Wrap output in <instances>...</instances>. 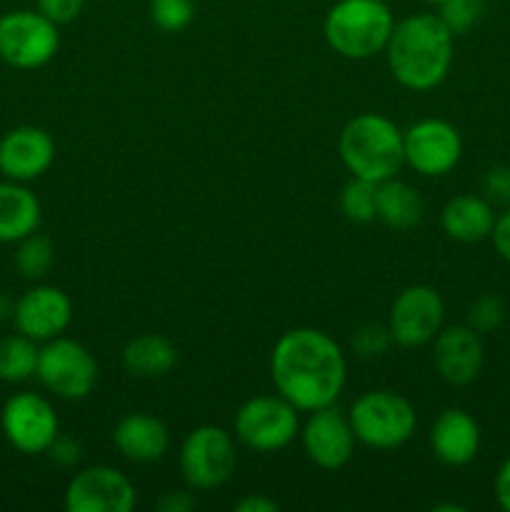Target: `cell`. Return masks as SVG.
<instances>
[{
    "label": "cell",
    "mask_w": 510,
    "mask_h": 512,
    "mask_svg": "<svg viewBox=\"0 0 510 512\" xmlns=\"http://www.w3.org/2000/svg\"><path fill=\"white\" fill-rule=\"evenodd\" d=\"M60 48L58 25L38 10L0 15V60L18 70L48 65Z\"/></svg>",
    "instance_id": "obj_9"
},
{
    "label": "cell",
    "mask_w": 510,
    "mask_h": 512,
    "mask_svg": "<svg viewBox=\"0 0 510 512\" xmlns=\"http://www.w3.org/2000/svg\"><path fill=\"white\" fill-rule=\"evenodd\" d=\"M485 13V0H445L438 8L440 20L453 35H463L478 25Z\"/></svg>",
    "instance_id": "obj_29"
},
{
    "label": "cell",
    "mask_w": 510,
    "mask_h": 512,
    "mask_svg": "<svg viewBox=\"0 0 510 512\" xmlns=\"http://www.w3.org/2000/svg\"><path fill=\"white\" fill-rule=\"evenodd\" d=\"M85 0H35V10L55 25H68L83 13Z\"/></svg>",
    "instance_id": "obj_31"
},
{
    "label": "cell",
    "mask_w": 510,
    "mask_h": 512,
    "mask_svg": "<svg viewBox=\"0 0 510 512\" xmlns=\"http://www.w3.org/2000/svg\"><path fill=\"white\" fill-rule=\"evenodd\" d=\"M73 320V303L55 285H35L15 300V330L35 343L60 338Z\"/></svg>",
    "instance_id": "obj_15"
},
{
    "label": "cell",
    "mask_w": 510,
    "mask_h": 512,
    "mask_svg": "<svg viewBox=\"0 0 510 512\" xmlns=\"http://www.w3.org/2000/svg\"><path fill=\"white\" fill-rule=\"evenodd\" d=\"M13 310L15 303L8 298V295L0 293V320H13Z\"/></svg>",
    "instance_id": "obj_38"
},
{
    "label": "cell",
    "mask_w": 510,
    "mask_h": 512,
    "mask_svg": "<svg viewBox=\"0 0 510 512\" xmlns=\"http://www.w3.org/2000/svg\"><path fill=\"white\" fill-rule=\"evenodd\" d=\"M63 503L68 512H130L138 503V490L120 470L90 465L70 478Z\"/></svg>",
    "instance_id": "obj_13"
},
{
    "label": "cell",
    "mask_w": 510,
    "mask_h": 512,
    "mask_svg": "<svg viewBox=\"0 0 510 512\" xmlns=\"http://www.w3.org/2000/svg\"><path fill=\"white\" fill-rule=\"evenodd\" d=\"M35 378L55 398L85 400L98 385L100 370L83 343L60 335L40 345Z\"/></svg>",
    "instance_id": "obj_7"
},
{
    "label": "cell",
    "mask_w": 510,
    "mask_h": 512,
    "mask_svg": "<svg viewBox=\"0 0 510 512\" xmlns=\"http://www.w3.org/2000/svg\"><path fill=\"white\" fill-rule=\"evenodd\" d=\"M238 512H278L280 505L268 495H245L240 503H235Z\"/></svg>",
    "instance_id": "obj_37"
},
{
    "label": "cell",
    "mask_w": 510,
    "mask_h": 512,
    "mask_svg": "<svg viewBox=\"0 0 510 512\" xmlns=\"http://www.w3.org/2000/svg\"><path fill=\"white\" fill-rule=\"evenodd\" d=\"M270 380L275 393L300 413L335 405L348 380L343 348L318 328H295L278 338L270 353Z\"/></svg>",
    "instance_id": "obj_1"
},
{
    "label": "cell",
    "mask_w": 510,
    "mask_h": 512,
    "mask_svg": "<svg viewBox=\"0 0 510 512\" xmlns=\"http://www.w3.org/2000/svg\"><path fill=\"white\" fill-rule=\"evenodd\" d=\"M483 193L490 203L510 205V165H493L485 173Z\"/></svg>",
    "instance_id": "obj_32"
},
{
    "label": "cell",
    "mask_w": 510,
    "mask_h": 512,
    "mask_svg": "<svg viewBox=\"0 0 510 512\" xmlns=\"http://www.w3.org/2000/svg\"><path fill=\"white\" fill-rule=\"evenodd\" d=\"M493 490H495V500L505 512H510V458L503 460V465L498 468L493 480Z\"/></svg>",
    "instance_id": "obj_36"
},
{
    "label": "cell",
    "mask_w": 510,
    "mask_h": 512,
    "mask_svg": "<svg viewBox=\"0 0 510 512\" xmlns=\"http://www.w3.org/2000/svg\"><path fill=\"white\" fill-rule=\"evenodd\" d=\"M55 263V245L48 235L30 233L23 240H18V250H15V268L23 278L40 280L50 273Z\"/></svg>",
    "instance_id": "obj_25"
},
{
    "label": "cell",
    "mask_w": 510,
    "mask_h": 512,
    "mask_svg": "<svg viewBox=\"0 0 510 512\" xmlns=\"http://www.w3.org/2000/svg\"><path fill=\"white\" fill-rule=\"evenodd\" d=\"M338 153L350 175L383 183L405 165L403 130L380 113H360L340 130Z\"/></svg>",
    "instance_id": "obj_3"
},
{
    "label": "cell",
    "mask_w": 510,
    "mask_h": 512,
    "mask_svg": "<svg viewBox=\"0 0 510 512\" xmlns=\"http://www.w3.org/2000/svg\"><path fill=\"white\" fill-rule=\"evenodd\" d=\"M453 43L455 35L438 13H413L395 20L385 45L390 75L415 93L438 88L453 65Z\"/></svg>",
    "instance_id": "obj_2"
},
{
    "label": "cell",
    "mask_w": 510,
    "mask_h": 512,
    "mask_svg": "<svg viewBox=\"0 0 510 512\" xmlns=\"http://www.w3.org/2000/svg\"><path fill=\"white\" fill-rule=\"evenodd\" d=\"M38 353V343L23 333L0 338V380L10 385H18L35 378Z\"/></svg>",
    "instance_id": "obj_24"
},
{
    "label": "cell",
    "mask_w": 510,
    "mask_h": 512,
    "mask_svg": "<svg viewBox=\"0 0 510 512\" xmlns=\"http://www.w3.org/2000/svg\"><path fill=\"white\" fill-rule=\"evenodd\" d=\"M390 345H393V338H390L388 325L380 323L360 325L353 333V338H350V348H353V353L363 360L383 358V355L388 353Z\"/></svg>",
    "instance_id": "obj_30"
},
{
    "label": "cell",
    "mask_w": 510,
    "mask_h": 512,
    "mask_svg": "<svg viewBox=\"0 0 510 512\" xmlns=\"http://www.w3.org/2000/svg\"><path fill=\"white\" fill-rule=\"evenodd\" d=\"M433 365L440 378L453 388L470 385L483 373V335L468 325H448L433 340Z\"/></svg>",
    "instance_id": "obj_16"
},
{
    "label": "cell",
    "mask_w": 510,
    "mask_h": 512,
    "mask_svg": "<svg viewBox=\"0 0 510 512\" xmlns=\"http://www.w3.org/2000/svg\"><path fill=\"white\" fill-rule=\"evenodd\" d=\"M490 240H493V248L505 263H510V205H505V210L500 215H495L493 233H490Z\"/></svg>",
    "instance_id": "obj_34"
},
{
    "label": "cell",
    "mask_w": 510,
    "mask_h": 512,
    "mask_svg": "<svg viewBox=\"0 0 510 512\" xmlns=\"http://www.w3.org/2000/svg\"><path fill=\"white\" fill-rule=\"evenodd\" d=\"M423 195L398 175L378 183V220L393 230H410L423 220Z\"/></svg>",
    "instance_id": "obj_23"
},
{
    "label": "cell",
    "mask_w": 510,
    "mask_h": 512,
    "mask_svg": "<svg viewBox=\"0 0 510 512\" xmlns=\"http://www.w3.org/2000/svg\"><path fill=\"white\" fill-rule=\"evenodd\" d=\"M48 458L53 460L55 465H60V468H75V465L80 463V458H83V450H80L78 440L68 438V435H58V438L50 443Z\"/></svg>",
    "instance_id": "obj_33"
},
{
    "label": "cell",
    "mask_w": 510,
    "mask_h": 512,
    "mask_svg": "<svg viewBox=\"0 0 510 512\" xmlns=\"http://www.w3.org/2000/svg\"><path fill=\"white\" fill-rule=\"evenodd\" d=\"M358 443L373 450H398L413 438L418 415L410 400L395 390H368L348 410Z\"/></svg>",
    "instance_id": "obj_5"
},
{
    "label": "cell",
    "mask_w": 510,
    "mask_h": 512,
    "mask_svg": "<svg viewBox=\"0 0 510 512\" xmlns=\"http://www.w3.org/2000/svg\"><path fill=\"white\" fill-rule=\"evenodd\" d=\"M43 220V208L33 190L25 183L5 178L0 183V243H18L35 233Z\"/></svg>",
    "instance_id": "obj_21"
},
{
    "label": "cell",
    "mask_w": 510,
    "mask_h": 512,
    "mask_svg": "<svg viewBox=\"0 0 510 512\" xmlns=\"http://www.w3.org/2000/svg\"><path fill=\"white\" fill-rule=\"evenodd\" d=\"M300 410L283 395H255L233 418V433L253 453H278L300 435Z\"/></svg>",
    "instance_id": "obj_6"
},
{
    "label": "cell",
    "mask_w": 510,
    "mask_h": 512,
    "mask_svg": "<svg viewBox=\"0 0 510 512\" xmlns=\"http://www.w3.org/2000/svg\"><path fill=\"white\" fill-rule=\"evenodd\" d=\"M195 508V498L188 490H168L163 498L158 500V510L163 512H188Z\"/></svg>",
    "instance_id": "obj_35"
},
{
    "label": "cell",
    "mask_w": 510,
    "mask_h": 512,
    "mask_svg": "<svg viewBox=\"0 0 510 512\" xmlns=\"http://www.w3.org/2000/svg\"><path fill=\"white\" fill-rule=\"evenodd\" d=\"M423 5H433V8H440V5L445 3V0H420Z\"/></svg>",
    "instance_id": "obj_39"
},
{
    "label": "cell",
    "mask_w": 510,
    "mask_h": 512,
    "mask_svg": "<svg viewBox=\"0 0 510 512\" xmlns=\"http://www.w3.org/2000/svg\"><path fill=\"white\" fill-rule=\"evenodd\" d=\"M55 160V143L48 130L20 125L0 138V173L15 183H30L48 173Z\"/></svg>",
    "instance_id": "obj_17"
},
{
    "label": "cell",
    "mask_w": 510,
    "mask_h": 512,
    "mask_svg": "<svg viewBox=\"0 0 510 512\" xmlns=\"http://www.w3.org/2000/svg\"><path fill=\"white\" fill-rule=\"evenodd\" d=\"M505 315H508V308H505L503 298H498L493 293H485L470 303L465 325L473 328L478 335H490L503 328Z\"/></svg>",
    "instance_id": "obj_27"
},
{
    "label": "cell",
    "mask_w": 510,
    "mask_h": 512,
    "mask_svg": "<svg viewBox=\"0 0 510 512\" xmlns=\"http://www.w3.org/2000/svg\"><path fill=\"white\" fill-rule=\"evenodd\" d=\"M0 430L18 453L43 455L60 435L58 413L43 395L15 393L13 398L5 400L3 413H0Z\"/></svg>",
    "instance_id": "obj_11"
},
{
    "label": "cell",
    "mask_w": 510,
    "mask_h": 512,
    "mask_svg": "<svg viewBox=\"0 0 510 512\" xmlns=\"http://www.w3.org/2000/svg\"><path fill=\"white\" fill-rule=\"evenodd\" d=\"M113 443L125 460L145 465L165 458L170 448V433L163 420L155 415L128 413L115 425Z\"/></svg>",
    "instance_id": "obj_19"
},
{
    "label": "cell",
    "mask_w": 510,
    "mask_h": 512,
    "mask_svg": "<svg viewBox=\"0 0 510 512\" xmlns=\"http://www.w3.org/2000/svg\"><path fill=\"white\" fill-rule=\"evenodd\" d=\"M445 235L458 243H480L490 238L495 225V210L485 195L463 193L450 198L440 213Z\"/></svg>",
    "instance_id": "obj_20"
},
{
    "label": "cell",
    "mask_w": 510,
    "mask_h": 512,
    "mask_svg": "<svg viewBox=\"0 0 510 512\" xmlns=\"http://www.w3.org/2000/svg\"><path fill=\"white\" fill-rule=\"evenodd\" d=\"M445 303L433 285H410L400 290L388 313L390 338L400 348H423L443 330Z\"/></svg>",
    "instance_id": "obj_10"
},
{
    "label": "cell",
    "mask_w": 510,
    "mask_h": 512,
    "mask_svg": "<svg viewBox=\"0 0 510 512\" xmlns=\"http://www.w3.org/2000/svg\"><path fill=\"white\" fill-rule=\"evenodd\" d=\"M150 20L165 33H180L195 18L193 0H150Z\"/></svg>",
    "instance_id": "obj_28"
},
{
    "label": "cell",
    "mask_w": 510,
    "mask_h": 512,
    "mask_svg": "<svg viewBox=\"0 0 510 512\" xmlns=\"http://www.w3.org/2000/svg\"><path fill=\"white\" fill-rule=\"evenodd\" d=\"M238 465V453L228 430L200 425L180 445V473L190 490H215L228 483Z\"/></svg>",
    "instance_id": "obj_8"
},
{
    "label": "cell",
    "mask_w": 510,
    "mask_h": 512,
    "mask_svg": "<svg viewBox=\"0 0 510 512\" xmlns=\"http://www.w3.org/2000/svg\"><path fill=\"white\" fill-rule=\"evenodd\" d=\"M300 440L310 463L323 470H340L353 460L355 433L350 418L335 405L308 413V420L300 428Z\"/></svg>",
    "instance_id": "obj_14"
},
{
    "label": "cell",
    "mask_w": 510,
    "mask_h": 512,
    "mask_svg": "<svg viewBox=\"0 0 510 512\" xmlns=\"http://www.w3.org/2000/svg\"><path fill=\"white\" fill-rule=\"evenodd\" d=\"M175 365H178V350L168 338L158 333L135 335L123 348V368L133 378H163Z\"/></svg>",
    "instance_id": "obj_22"
},
{
    "label": "cell",
    "mask_w": 510,
    "mask_h": 512,
    "mask_svg": "<svg viewBox=\"0 0 510 512\" xmlns=\"http://www.w3.org/2000/svg\"><path fill=\"white\" fill-rule=\"evenodd\" d=\"M395 28L388 0H338L323 20L325 43L348 60H368L385 53Z\"/></svg>",
    "instance_id": "obj_4"
},
{
    "label": "cell",
    "mask_w": 510,
    "mask_h": 512,
    "mask_svg": "<svg viewBox=\"0 0 510 512\" xmlns=\"http://www.w3.org/2000/svg\"><path fill=\"white\" fill-rule=\"evenodd\" d=\"M405 165L423 178L448 175L463 158V135L453 123L425 118L403 130Z\"/></svg>",
    "instance_id": "obj_12"
},
{
    "label": "cell",
    "mask_w": 510,
    "mask_h": 512,
    "mask_svg": "<svg viewBox=\"0 0 510 512\" xmlns=\"http://www.w3.org/2000/svg\"><path fill=\"white\" fill-rule=\"evenodd\" d=\"M480 440H483V433H480L478 420L463 408L443 410L433 420L428 433L430 450L448 468H463L473 463L478 458Z\"/></svg>",
    "instance_id": "obj_18"
},
{
    "label": "cell",
    "mask_w": 510,
    "mask_h": 512,
    "mask_svg": "<svg viewBox=\"0 0 510 512\" xmlns=\"http://www.w3.org/2000/svg\"><path fill=\"white\" fill-rule=\"evenodd\" d=\"M340 210L350 223H373L378 218V183L350 175L340 193Z\"/></svg>",
    "instance_id": "obj_26"
}]
</instances>
